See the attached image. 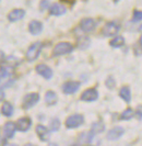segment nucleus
I'll return each instance as SVG.
<instances>
[{
    "instance_id": "nucleus-9",
    "label": "nucleus",
    "mask_w": 142,
    "mask_h": 146,
    "mask_svg": "<svg viewBox=\"0 0 142 146\" xmlns=\"http://www.w3.org/2000/svg\"><path fill=\"white\" fill-rule=\"evenodd\" d=\"M95 27H96V23L92 18H85L80 22V28L83 32H91L95 29Z\"/></svg>"
},
{
    "instance_id": "nucleus-17",
    "label": "nucleus",
    "mask_w": 142,
    "mask_h": 146,
    "mask_svg": "<svg viewBox=\"0 0 142 146\" xmlns=\"http://www.w3.org/2000/svg\"><path fill=\"white\" fill-rule=\"evenodd\" d=\"M119 96L120 98L126 101V102H130L131 101V92H130V88L127 87V86H124V87L120 89L119 91Z\"/></svg>"
},
{
    "instance_id": "nucleus-13",
    "label": "nucleus",
    "mask_w": 142,
    "mask_h": 146,
    "mask_svg": "<svg viewBox=\"0 0 142 146\" xmlns=\"http://www.w3.org/2000/svg\"><path fill=\"white\" fill-rule=\"evenodd\" d=\"M124 133H125V130L122 127L116 126V127L112 129L110 131L107 133V139H110V141H116V139H118L119 137H121Z\"/></svg>"
},
{
    "instance_id": "nucleus-11",
    "label": "nucleus",
    "mask_w": 142,
    "mask_h": 146,
    "mask_svg": "<svg viewBox=\"0 0 142 146\" xmlns=\"http://www.w3.org/2000/svg\"><path fill=\"white\" fill-rule=\"evenodd\" d=\"M24 15H25V10H23V9H14V10L9 12L8 20L10 22L19 21V20L24 18Z\"/></svg>"
},
{
    "instance_id": "nucleus-28",
    "label": "nucleus",
    "mask_w": 142,
    "mask_h": 146,
    "mask_svg": "<svg viewBox=\"0 0 142 146\" xmlns=\"http://www.w3.org/2000/svg\"><path fill=\"white\" fill-rule=\"evenodd\" d=\"M61 2H64V3H67V5H69V6H73L74 3H76V0H60Z\"/></svg>"
},
{
    "instance_id": "nucleus-27",
    "label": "nucleus",
    "mask_w": 142,
    "mask_h": 146,
    "mask_svg": "<svg viewBox=\"0 0 142 146\" xmlns=\"http://www.w3.org/2000/svg\"><path fill=\"white\" fill-rule=\"evenodd\" d=\"M106 87L108 89H114L115 88V80L113 77H108L106 80Z\"/></svg>"
},
{
    "instance_id": "nucleus-32",
    "label": "nucleus",
    "mask_w": 142,
    "mask_h": 146,
    "mask_svg": "<svg viewBox=\"0 0 142 146\" xmlns=\"http://www.w3.org/2000/svg\"><path fill=\"white\" fill-rule=\"evenodd\" d=\"M114 2H115V3H117V2H118V1H119V0H113Z\"/></svg>"
},
{
    "instance_id": "nucleus-10",
    "label": "nucleus",
    "mask_w": 142,
    "mask_h": 146,
    "mask_svg": "<svg viewBox=\"0 0 142 146\" xmlns=\"http://www.w3.org/2000/svg\"><path fill=\"white\" fill-rule=\"evenodd\" d=\"M49 13L51 15H55V17H59V15H62L67 12V9L64 6H62L61 3H53L49 8Z\"/></svg>"
},
{
    "instance_id": "nucleus-21",
    "label": "nucleus",
    "mask_w": 142,
    "mask_h": 146,
    "mask_svg": "<svg viewBox=\"0 0 142 146\" xmlns=\"http://www.w3.org/2000/svg\"><path fill=\"white\" fill-rule=\"evenodd\" d=\"M90 38L89 37H80L78 41V47L80 50H86L90 46Z\"/></svg>"
},
{
    "instance_id": "nucleus-35",
    "label": "nucleus",
    "mask_w": 142,
    "mask_h": 146,
    "mask_svg": "<svg viewBox=\"0 0 142 146\" xmlns=\"http://www.w3.org/2000/svg\"><path fill=\"white\" fill-rule=\"evenodd\" d=\"M11 146H16V145H11Z\"/></svg>"
},
{
    "instance_id": "nucleus-25",
    "label": "nucleus",
    "mask_w": 142,
    "mask_h": 146,
    "mask_svg": "<svg viewBox=\"0 0 142 146\" xmlns=\"http://www.w3.org/2000/svg\"><path fill=\"white\" fill-rule=\"evenodd\" d=\"M59 126H60V122H59V120H57V119H54V120H51V122H50V131L53 132H56L57 130H59Z\"/></svg>"
},
{
    "instance_id": "nucleus-1",
    "label": "nucleus",
    "mask_w": 142,
    "mask_h": 146,
    "mask_svg": "<svg viewBox=\"0 0 142 146\" xmlns=\"http://www.w3.org/2000/svg\"><path fill=\"white\" fill-rule=\"evenodd\" d=\"M120 30V24L117 21H109L104 25L102 33L105 36H115Z\"/></svg>"
},
{
    "instance_id": "nucleus-20",
    "label": "nucleus",
    "mask_w": 142,
    "mask_h": 146,
    "mask_svg": "<svg viewBox=\"0 0 142 146\" xmlns=\"http://www.w3.org/2000/svg\"><path fill=\"white\" fill-rule=\"evenodd\" d=\"M124 44H125V38H124V36H121V35L115 36L113 40L109 42V45H110L112 47H115V48L121 47Z\"/></svg>"
},
{
    "instance_id": "nucleus-34",
    "label": "nucleus",
    "mask_w": 142,
    "mask_h": 146,
    "mask_svg": "<svg viewBox=\"0 0 142 146\" xmlns=\"http://www.w3.org/2000/svg\"><path fill=\"white\" fill-rule=\"evenodd\" d=\"M49 146H57V145H56V144H50Z\"/></svg>"
},
{
    "instance_id": "nucleus-24",
    "label": "nucleus",
    "mask_w": 142,
    "mask_h": 146,
    "mask_svg": "<svg viewBox=\"0 0 142 146\" xmlns=\"http://www.w3.org/2000/svg\"><path fill=\"white\" fill-rule=\"evenodd\" d=\"M141 20H142V12L140 10H135L131 21L135 22V23H139V22H141Z\"/></svg>"
},
{
    "instance_id": "nucleus-22",
    "label": "nucleus",
    "mask_w": 142,
    "mask_h": 146,
    "mask_svg": "<svg viewBox=\"0 0 142 146\" xmlns=\"http://www.w3.org/2000/svg\"><path fill=\"white\" fill-rule=\"evenodd\" d=\"M104 127H105L104 123H102V122H96V123H94V124L92 125V131H91V133H92V134L101 133V132L104 131Z\"/></svg>"
},
{
    "instance_id": "nucleus-30",
    "label": "nucleus",
    "mask_w": 142,
    "mask_h": 146,
    "mask_svg": "<svg viewBox=\"0 0 142 146\" xmlns=\"http://www.w3.org/2000/svg\"><path fill=\"white\" fill-rule=\"evenodd\" d=\"M141 106H139V108H138V120L141 121Z\"/></svg>"
},
{
    "instance_id": "nucleus-12",
    "label": "nucleus",
    "mask_w": 142,
    "mask_h": 146,
    "mask_svg": "<svg viewBox=\"0 0 142 146\" xmlns=\"http://www.w3.org/2000/svg\"><path fill=\"white\" fill-rule=\"evenodd\" d=\"M28 31H30V33L33 34V35H38V34H41L43 31V23L41 21H37V20L31 21L30 24H28Z\"/></svg>"
},
{
    "instance_id": "nucleus-7",
    "label": "nucleus",
    "mask_w": 142,
    "mask_h": 146,
    "mask_svg": "<svg viewBox=\"0 0 142 146\" xmlns=\"http://www.w3.org/2000/svg\"><path fill=\"white\" fill-rule=\"evenodd\" d=\"M80 88V82L79 81H68L62 85V91L66 95H72L76 91H78Z\"/></svg>"
},
{
    "instance_id": "nucleus-29",
    "label": "nucleus",
    "mask_w": 142,
    "mask_h": 146,
    "mask_svg": "<svg viewBox=\"0 0 142 146\" xmlns=\"http://www.w3.org/2000/svg\"><path fill=\"white\" fill-rule=\"evenodd\" d=\"M3 100H5V92H3V90L0 88V102L3 101Z\"/></svg>"
},
{
    "instance_id": "nucleus-6",
    "label": "nucleus",
    "mask_w": 142,
    "mask_h": 146,
    "mask_svg": "<svg viewBox=\"0 0 142 146\" xmlns=\"http://www.w3.org/2000/svg\"><path fill=\"white\" fill-rule=\"evenodd\" d=\"M99 98V92L96 89L94 88H89L86 89L85 91H83V94L81 95V100L82 101H85V102H92V101H95L97 100Z\"/></svg>"
},
{
    "instance_id": "nucleus-33",
    "label": "nucleus",
    "mask_w": 142,
    "mask_h": 146,
    "mask_svg": "<svg viewBox=\"0 0 142 146\" xmlns=\"http://www.w3.org/2000/svg\"><path fill=\"white\" fill-rule=\"evenodd\" d=\"M25 146H34V145H32V144H26Z\"/></svg>"
},
{
    "instance_id": "nucleus-19",
    "label": "nucleus",
    "mask_w": 142,
    "mask_h": 146,
    "mask_svg": "<svg viewBox=\"0 0 142 146\" xmlns=\"http://www.w3.org/2000/svg\"><path fill=\"white\" fill-rule=\"evenodd\" d=\"M1 113L6 117H11L13 114V106L10 102H5L1 107Z\"/></svg>"
},
{
    "instance_id": "nucleus-14",
    "label": "nucleus",
    "mask_w": 142,
    "mask_h": 146,
    "mask_svg": "<svg viewBox=\"0 0 142 146\" xmlns=\"http://www.w3.org/2000/svg\"><path fill=\"white\" fill-rule=\"evenodd\" d=\"M32 124V121L28 117H21L16 124H15V129H18L19 131L21 132H26L30 129V126Z\"/></svg>"
},
{
    "instance_id": "nucleus-5",
    "label": "nucleus",
    "mask_w": 142,
    "mask_h": 146,
    "mask_svg": "<svg viewBox=\"0 0 142 146\" xmlns=\"http://www.w3.org/2000/svg\"><path fill=\"white\" fill-rule=\"evenodd\" d=\"M39 100V95L36 94V92H32V94H28V95L24 97L23 99V109H30L32 107H34L36 103L38 102Z\"/></svg>"
},
{
    "instance_id": "nucleus-2",
    "label": "nucleus",
    "mask_w": 142,
    "mask_h": 146,
    "mask_svg": "<svg viewBox=\"0 0 142 146\" xmlns=\"http://www.w3.org/2000/svg\"><path fill=\"white\" fill-rule=\"evenodd\" d=\"M73 51V45L69 42H61L58 43L55 46L54 51H53V55L54 56H61V55H66L69 54Z\"/></svg>"
},
{
    "instance_id": "nucleus-26",
    "label": "nucleus",
    "mask_w": 142,
    "mask_h": 146,
    "mask_svg": "<svg viewBox=\"0 0 142 146\" xmlns=\"http://www.w3.org/2000/svg\"><path fill=\"white\" fill-rule=\"evenodd\" d=\"M48 8H49V0H41V2H39L41 11H44L45 9H48Z\"/></svg>"
},
{
    "instance_id": "nucleus-4",
    "label": "nucleus",
    "mask_w": 142,
    "mask_h": 146,
    "mask_svg": "<svg viewBox=\"0 0 142 146\" xmlns=\"http://www.w3.org/2000/svg\"><path fill=\"white\" fill-rule=\"evenodd\" d=\"M83 122L84 119L81 114H72L66 120V126L67 129H76L83 124Z\"/></svg>"
},
{
    "instance_id": "nucleus-31",
    "label": "nucleus",
    "mask_w": 142,
    "mask_h": 146,
    "mask_svg": "<svg viewBox=\"0 0 142 146\" xmlns=\"http://www.w3.org/2000/svg\"><path fill=\"white\" fill-rule=\"evenodd\" d=\"M2 59H6V57H5V55H3V53L0 51V60H2Z\"/></svg>"
},
{
    "instance_id": "nucleus-15",
    "label": "nucleus",
    "mask_w": 142,
    "mask_h": 146,
    "mask_svg": "<svg viewBox=\"0 0 142 146\" xmlns=\"http://www.w3.org/2000/svg\"><path fill=\"white\" fill-rule=\"evenodd\" d=\"M36 133L39 136V139L44 141V142L49 139V130L46 126H44V125H37L36 126Z\"/></svg>"
},
{
    "instance_id": "nucleus-16",
    "label": "nucleus",
    "mask_w": 142,
    "mask_h": 146,
    "mask_svg": "<svg viewBox=\"0 0 142 146\" xmlns=\"http://www.w3.org/2000/svg\"><path fill=\"white\" fill-rule=\"evenodd\" d=\"M45 101L48 106H54L56 104L58 101V97H57L56 92L53 91V90H48L45 95Z\"/></svg>"
},
{
    "instance_id": "nucleus-3",
    "label": "nucleus",
    "mask_w": 142,
    "mask_h": 146,
    "mask_svg": "<svg viewBox=\"0 0 142 146\" xmlns=\"http://www.w3.org/2000/svg\"><path fill=\"white\" fill-rule=\"evenodd\" d=\"M42 47L43 44L41 42H35L28 47V52H26V59L28 62H34L38 57L39 53L42 51Z\"/></svg>"
},
{
    "instance_id": "nucleus-23",
    "label": "nucleus",
    "mask_w": 142,
    "mask_h": 146,
    "mask_svg": "<svg viewBox=\"0 0 142 146\" xmlns=\"http://www.w3.org/2000/svg\"><path fill=\"white\" fill-rule=\"evenodd\" d=\"M132 117H133V110L128 108L127 110H125V111L122 112V114H121L120 117H121V120H130Z\"/></svg>"
},
{
    "instance_id": "nucleus-8",
    "label": "nucleus",
    "mask_w": 142,
    "mask_h": 146,
    "mask_svg": "<svg viewBox=\"0 0 142 146\" xmlns=\"http://www.w3.org/2000/svg\"><path fill=\"white\" fill-rule=\"evenodd\" d=\"M36 72L45 79H50L53 77V69L45 64H39L36 66Z\"/></svg>"
},
{
    "instance_id": "nucleus-18",
    "label": "nucleus",
    "mask_w": 142,
    "mask_h": 146,
    "mask_svg": "<svg viewBox=\"0 0 142 146\" xmlns=\"http://www.w3.org/2000/svg\"><path fill=\"white\" fill-rule=\"evenodd\" d=\"M15 133V125L12 122H8L5 125V134L8 139H12Z\"/></svg>"
}]
</instances>
